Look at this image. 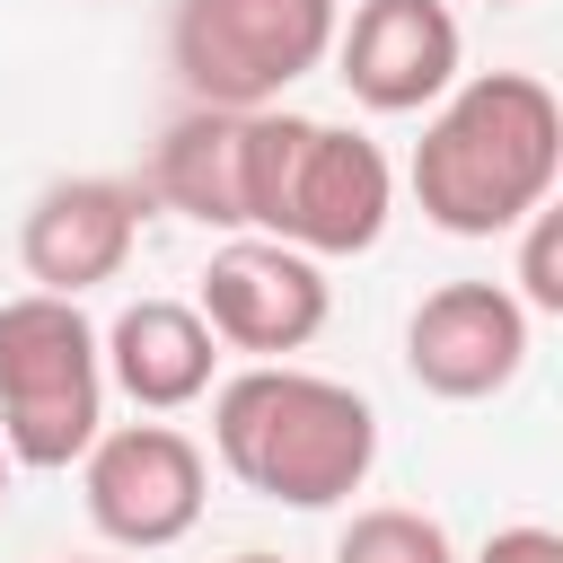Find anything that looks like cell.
<instances>
[{
	"instance_id": "obj_1",
	"label": "cell",
	"mask_w": 563,
	"mask_h": 563,
	"mask_svg": "<svg viewBox=\"0 0 563 563\" xmlns=\"http://www.w3.org/2000/svg\"><path fill=\"white\" fill-rule=\"evenodd\" d=\"M563 176V106L537 70H475L457 79L422 141H413V202L449 238H501Z\"/></svg>"
},
{
	"instance_id": "obj_2",
	"label": "cell",
	"mask_w": 563,
	"mask_h": 563,
	"mask_svg": "<svg viewBox=\"0 0 563 563\" xmlns=\"http://www.w3.org/2000/svg\"><path fill=\"white\" fill-rule=\"evenodd\" d=\"M211 449L246 493H264L282 510H334L378 466V413L343 378H317L299 361H255V369L220 378Z\"/></svg>"
},
{
	"instance_id": "obj_3",
	"label": "cell",
	"mask_w": 563,
	"mask_h": 563,
	"mask_svg": "<svg viewBox=\"0 0 563 563\" xmlns=\"http://www.w3.org/2000/svg\"><path fill=\"white\" fill-rule=\"evenodd\" d=\"M396 220V167L369 132L255 106V194L246 229L282 238L299 255H369Z\"/></svg>"
},
{
	"instance_id": "obj_4",
	"label": "cell",
	"mask_w": 563,
	"mask_h": 563,
	"mask_svg": "<svg viewBox=\"0 0 563 563\" xmlns=\"http://www.w3.org/2000/svg\"><path fill=\"white\" fill-rule=\"evenodd\" d=\"M106 431V352L79 299H0V449L9 466H79Z\"/></svg>"
},
{
	"instance_id": "obj_5",
	"label": "cell",
	"mask_w": 563,
	"mask_h": 563,
	"mask_svg": "<svg viewBox=\"0 0 563 563\" xmlns=\"http://www.w3.org/2000/svg\"><path fill=\"white\" fill-rule=\"evenodd\" d=\"M343 9L334 0H176L167 18V62L194 106H282L325 53H334Z\"/></svg>"
},
{
	"instance_id": "obj_6",
	"label": "cell",
	"mask_w": 563,
	"mask_h": 563,
	"mask_svg": "<svg viewBox=\"0 0 563 563\" xmlns=\"http://www.w3.org/2000/svg\"><path fill=\"white\" fill-rule=\"evenodd\" d=\"M79 501H88V528L106 545L158 554V545L194 537V519L211 501V466L176 422H114L79 457Z\"/></svg>"
},
{
	"instance_id": "obj_7",
	"label": "cell",
	"mask_w": 563,
	"mask_h": 563,
	"mask_svg": "<svg viewBox=\"0 0 563 563\" xmlns=\"http://www.w3.org/2000/svg\"><path fill=\"white\" fill-rule=\"evenodd\" d=\"M194 308H202V325H211L229 352L290 361V352H308V343L325 334L334 290H325V264H317V255L238 229V238L202 264V299H194Z\"/></svg>"
},
{
	"instance_id": "obj_8",
	"label": "cell",
	"mask_w": 563,
	"mask_h": 563,
	"mask_svg": "<svg viewBox=\"0 0 563 563\" xmlns=\"http://www.w3.org/2000/svg\"><path fill=\"white\" fill-rule=\"evenodd\" d=\"M405 369L440 405H484L528 369V308L501 282H440L405 317Z\"/></svg>"
},
{
	"instance_id": "obj_9",
	"label": "cell",
	"mask_w": 563,
	"mask_h": 563,
	"mask_svg": "<svg viewBox=\"0 0 563 563\" xmlns=\"http://www.w3.org/2000/svg\"><path fill=\"white\" fill-rule=\"evenodd\" d=\"M457 62H466V35H457L449 0H361L334 26V79L369 114L440 106L457 88Z\"/></svg>"
},
{
	"instance_id": "obj_10",
	"label": "cell",
	"mask_w": 563,
	"mask_h": 563,
	"mask_svg": "<svg viewBox=\"0 0 563 563\" xmlns=\"http://www.w3.org/2000/svg\"><path fill=\"white\" fill-rule=\"evenodd\" d=\"M141 211H150V194L123 185V176H53L18 220L26 282L53 290V299H79V290L114 282L141 246Z\"/></svg>"
},
{
	"instance_id": "obj_11",
	"label": "cell",
	"mask_w": 563,
	"mask_h": 563,
	"mask_svg": "<svg viewBox=\"0 0 563 563\" xmlns=\"http://www.w3.org/2000/svg\"><path fill=\"white\" fill-rule=\"evenodd\" d=\"M150 194L202 229H246V194H255V114L238 106H185L158 150H150Z\"/></svg>"
},
{
	"instance_id": "obj_12",
	"label": "cell",
	"mask_w": 563,
	"mask_h": 563,
	"mask_svg": "<svg viewBox=\"0 0 563 563\" xmlns=\"http://www.w3.org/2000/svg\"><path fill=\"white\" fill-rule=\"evenodd\" d=\"M106 387H123L141 413H176L194 396H211V369H220V334L202 325L194 299H132L106 334Z\"/></svg>"
},
{
	"instance_id": "obj_13",
	"label": "cell",
	"mask_w": 563,
	"mask_h": 563,
	"mask_svg": "<svg viewBox=\"0 0 563 563\" xmlns=\"http://www.w3.org/2000/svg\"><path fill=\"white\" fill-rule=\"evenodd\" d=\"M334 563H457V545L431 510L378 501V510H352V528L334 537Z\"/></svg>"
},
{
	"instance_id": "obj_14",
	"label": "cell",
	"mask_w": 563,
	"mask_h": 563,
	"mask_svg": "<svg viewBox=\"0 0 563 563\" xmlns=\"http://www.w3.org/2000/svg\"><path fill=\"white\" fill-rule=\"evenodd\" d=\"M528 317H563V211L537 202L519 220V290H510Z\"/></svg>"
},
{
	"instance_id": "obj_15",
	"label": "cell",
	"mask_w": 563,
	"mask_h": 563,
	"mask_svg": "<svg viewBox=\"0 0 563 563\" xmlns=\"http://www.w3.org/2000/svg\"><path fill=\"white\" fill-rule=\"evenodd\" d=\"M475 563H563V537L537 528V519H519V528H493Z\"/></svg>"
},
{
	"instance_id": "obj_16",
	"label": "cell",
	"mask_w": 563,
	"mask_h": 563,
	"mask_svg": "<svg viewBox=\"0 0 563 563\" xmlns=\"http://www.w3.org/2000/svg\"><path fill=\"white\" fill-rule=\"evenodd\" d=\"M9 475H18V466H9V449H0V510H9Z\"/></svg>"
},
{
	"instance_id": "obj_17",
	"label": "cell",
	"mask_w": 563,
	"mask_h": 563,
	"mask_svg": "<svg viewBox=\"0 0 563 563\" xmlns=\"http://www.w3.org/2000/svg\"><path fill=\"white\" fill-rule=\"evenodd\" d=\"M229 563H282V554H229Z\"/></svg>"
},
{
	"instance_id": "obj_18",
	"label": "cell",
	"mask_w": 563,
	"mask_h": 563,
	"mask_svg": "<svg viewBox=\"0 0 563 563\" xmlns=\"http://www.w3.org/2000/svg\"><path fill=\"white\" fill-rule=\"evenodd\" d=\"M484 9H519V0H484Z\"/></svg>"
},
{
	"instance_id": "obj_19",
	"label": "cell",
	"mask_w": 563,
	"mask_h": 563,
	"mask_svg": "<svg viewBox=\"0 0 563 563\" xmlns=\"http://www.w3.org/2000/svg\"><path fill=\"white\" fill-rule=\"evenodd\" d=\"M70 563H88V554H70Z\"/></svg>"
}]
</instances>
